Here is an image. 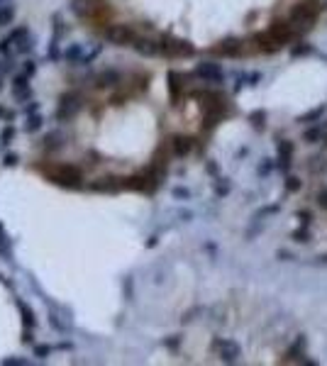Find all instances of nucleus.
<instances>
[{
    "mask_svg": "<svg viewBox=\"0 0 327 366\" xmlns=\"http://www.w3.org/2000/svg\"><path fill=\"white\" fill-rule=\"evenodd\" d=\"M47 176H49L54 183L64 186V188H81V186H83V173H81V168H76V166H71V164L52 166V168L47 171Z\"/></svg>",
    "mask_w": 327,
    "mask_h": 366,
    "instance_id": "1",
    "label": "nucleus"
},
{
    "mask_svg": "<svg viewBox=\"0 0 327 366\" xmlns=\"http://www.w3.org/2000/svg\"><path fill=\"white\" fill-rule=\"evenodd\" d=\"M159 54L169 56V59H179V56L191 59L196 54V47L191 42H186V39H174L171 35H164L161 42H159Z\"/></svg>",
    "mask_w": 327,
    "mask_h": 366,
    "instance_id": "2",
    "label": "nucleus"
},
{
    "mask_svg": "<svg viewBox=\"0 0 327 366\" xmlns=\"http://www.w3.org/2000/svg\"><path fill=\"white\" fill-rule=\"evenodd\" d=\"M317 20V8L312 3H300L291 10V18H288V25L291 27H303V30H310Z\"/></svg>",
    "mask_w": 327,
    "mask_h": 366,
    "instance_id": "3",
    "label": "nucleus"
},
{
    "mask_svg": "<svg viewBox=\"0 0 327 366\" xmlns=\"http://www.w3.org/2000/svg\"><path fill=\"white\" fill-rule=\"evenodd\" d=\"M137 32L129 27V25H110L105 27V42L108 44H115V47H132Z\"/></svg>",
    "mask_w": 327,
    "mask_h": 366,
    "instance_id": "4",
    "label": "nucleus"
},
{
    "mask_svg": "<svg viewBox=\"0 0 327 366\" xmlns=\"http://www.w3.org/2000/svg\"><path fill=\"white\" fill-rule=\"evenodd\" d=\"M81 110V95L76 91H66L61 98H59V108H56V120L66 122L71 120L76 112Z\"/></svg>",
    "mask_w": 327,
    "mask_h": 366,
    "instance_id": "5",
    "label": "nucleus"
},
{
    "mask_svg": "<svg viewBox=\"0 0 327 366\" xmlns=\"http://www.w3.org/2000/svg\"><path fill=\"white\" fill-rule=\"evenodd\" d=\"M196 76L203 78V81H208V83H220V81L225 78V71H222V66L215 64V61H200V64L196 66Z\"/></svg>",
    "mask_w": 327,
    "mask_h": 366,
    "instance_id": "6",
    "label": "nucleus"
},
{
    "mask_svg": "<svg viewBox=\"0 0 327 366\" xmlns=\"http://www.w3.org/2000/svg\"><path fill=\"white\" fill-rule=\"evenodd\" d=\"M215 349H218L220 359L227 361V364H235L239 359V354H242L239 344H235L232 339H215Z\"/></svg>",
    "mask_w": 327,
    "mask_h": 366,
    "instance_id": "7",
    "label": "nucleus"
},
{
    "mask_svg": "<svg viewBox=\"0 0 327 366\" xmlns=\"http://www.w3.org/2000/svg\"><path fill=\"white\" fill-rule=\"evenodd\" d=\"M98 0H71V10L76 18L81 20H91L95 13H98Z\"/></svg>",
    "mask_w": 327,
    "mask_h": 366,
    "instance_id": "8",
    "label": "nucleus"
},
{
    "mask_svg": "<svg viewBox=\"0 0 327 366\" xmlns=\"http://www.w3.org/2000/svg\"><path fill=\"white\" fill-rule=\"evenodd\" d=\"M254 42H256V47H259L264 54H273V52L283 49V44H281L271 32H256V35H254Z\"/></svg>",
    "mask_w": 327,
    "mask_h": 366,
    "instance_id": "9",
    "label": "nucleus"
},
{
    "mask_svg": "<svg viewBox=\"0 0 327 366\" xmlns=\"http://www.w3.org/2000/svg\"><path fill=\"white\" fill-rule=\"evenodd\" d=\"M132 47H134V52L139 56H156L159 54V42H154L149 37H134Z\"/></svg>",
    "mask_w": 327,
    "mask_h": 366,
    "instance_id": "10",
    "label": "nucleus"
},
{
    "mask_svg": "<svg viewBox=\"0 0 327 366\" xmlns=\"http://www.w3.org/2000/svg\"><path fill=\"white\" fill-rule=\"evenodd\" d=\"M122 83V76H120V71H115V69H105L103 73H98V78H95V86L98 88H115V86H120Z\"/></svg>",
    "mask_w": 327,
    "mask_h": 366,
    "instance_id": "11",
    "label": "nucleus"
},
{
    "mask_svg": "<svg viewBox=\"0 0 327 366\" xmlns=\"http://www.w3.org/2000/svg\"><path fill=\"white\" fill-rule=\"evenodd\" d=\"M242 39H237V37H227V39H222L220 42V47H218V54H222V56H239L242 54Z\"/></svg>",
    "mask_w": 327,
    "mask_h": 366,
    "instance_id": "12",
    "label": "nucleus"
},
{
    "mask_svg": "<svg viewBox=\"0 0 327 366\" xmlns=\"http://www.w3.org/2000/svg\"><path fill=\"white\" fill-rule=\"evenodd\" d=\"M269 32H271V35H273V37H276L283 47H286V44L291 42V37H293L291 25H288V22H283V20H276V22L271 25V30H269Z\"/></svg>",
    "mask_w": 327,
    "mask_h": 366,
    "instance_id": "13",
    "label": "nucleus"
},
{
    "mask_svg": "<svg viewBox=\"0 0 327 366\" xmlns=\"http://www.w3.org/2000/svg\"><path fill=\"white\" fill-rule=\"evenodd\" d=\"M171 146H174V154H176V156H186V154H191V149H193V139H191V137H183V134H176V137L171 139Z\"/></svg>",
    "mask_w": 327,
    "mask_h": 366,
    "instance_id": "14",
    "label": "nucleus"
},
{
    "mask_svg": "<svg viewBox=\"0 0 327 366\" xmlns=\"http://www.w3.org/2000/svg\"><path fill=\"white\" fill-rule=\"evenodd\" d=\"M181 81H183V76H181V73L169 71V91H171V100H174V103L181 98V86H183Z\"/></svg>",
    "mask_w": 327,
    "mask_h": 366,
    "instance_id": "15",
    "label": "nucleus"
},
{
    "mask_svg": "<svg viewBox=\"0 0 327 366\" xmlns=\"http://www.w3.org/2000/svg\"><path fill=\"white\" fill-rule=\"evenodd\" d=\"M122 186V183H117V178H100L95 183H91L93 191H117Z\"/></svg>",
    "mask_w": 327,
    "mask_h": 366,
    "instance_id": "16",
    "label": "nucleus"
},
{
    "mask_svg": "<svg viewBox=\"0 0 327 366\" xmlns=\"http://www.w3.org/2000/svg\"><path fill=\"white\" fill-rule=\"evenodd\" d=\"M249 122H252V127H254V129H264V127H266V112H264V110H254V112H249Z\"/></svg>",
    "mask_w": 327,
    "mask_h": 366,
    "instance_id": "17",
    "label": "nucleus"
},
{
    "mask_svg": "<svg viewBox=\"0 0 327 366\" xmlns=\"http://www.w3.org/2000/svg\"><path fill=\"white\" fill-rule=\"evenodd\" d=\"M308 168H310V173H325L327 171V159L325 156H312Z\"/></svg>",
    "mask_w": 327,
    "mask_h": 366,
    "instance_id": "18",
    "label": "nucleus"
},
{
    "mask_svg": "<svg viewBox=\"0 0 327 366\" xmlns=\"http://www.w3.org/2000/svg\"><path fill=\"white\" fill-rule=\"evenodd\" d=\"M15 18V8L13 5H0V27H8Z\"/></svg>",
    "mask_w": 327,
    "mask_h": 366,
    "instance_id": "19",
    "label": "nucleus"
},
{
    "mask_svg": "<svg viewBox=\"0 0 327 366\" xmlns=\"http://www.w3.org/2000/svg\"><path fill=\"white\" fill-rule=\"evenodd\" d=\"M322 115H325V105H320V108H312L310 112L300 115V117H298V122H315V120H320Z\"/></svg>",
    "mask_w": 327,
    "mask_h": 366,
    "instance_id": "20",
    "label": "nucleus"
},
{
    "mask_svg": "<svg viewBox=\"0 0 327 366\" xmlns=\"http://www.w3.org/2000/svg\"><path fill=\"white\" fill-rule=\"evenodd\" d=\"M18 308L22 310V317H25V325H27V327H35V312L30 310V305H27L25 300H18Z\"/></svg>",
    "mask_w": 327,
    "mask_h": 366,
    "instance_id": "21",
    "label": "nucleus"
},
{
    "mask_svg": "<svg viewBox=\"0 0 327 366\" xmlns=\"http://www.w3.org/2000/svg\"><path fill=\"white\" fill-rule=\"evenodd\" d=\"M44 142H47V144H44L47 149H56V146L61 149V146H64V137H61L59 132H52V134H47V139H44Z\"/></svg>",
    "mask_w": 327,
    "mask_h": 366,
    "instance_id": "22",
    "label": "nucleus"
},
{
    "mask_svg": "<svg viewBox=\"0 0 327 366\" xmlns=\"http://www.w3.org/2000/svg\"><path fill=\"white\" fill-rule=\"evenodd\" d=\"M322 137H325V134H322V127H320V125H317V127H310V129L305 132V142H308V144H315V142H320Z\"/></svg>",
    "mask_w": 327,
    "mask_h": 366,
    "instance_id": "23",
    "label": "nucleus"
},
{
    "mask_svg": "<svg viewBox=\"0 0 327 366\" xmlns=\"http://www.w3.org/2000/svg\"><path fill=\"white\" fill-rule=\"evenodd\" d=\"M300 188H303V181H300V178H295V176H288V178H286V191H288V193H298Z\"/></svg>",
    "mask_w": 327,
    "mask_h": 366,
    "instance_id": "24",
    "label": "nucleus"
},
{
    "mask_svg": "<svg viewBox=\"0 0 327 366\" xmlns=\"http://www.w3.org/2000/svg\"><path fill=\"white\" fill-rule=\"evenodd\" d=\"M310 52H312V47H310V44H298V47H293V49H291V56H293V59H298V56H308Z\"/></svg>",
    "mask_w": 327,
    "mask_h": 366,
    "instance_id": "25",
    "label": "nucleus"
},
{
    "mask_svg": "<svg viewBox=\"0 0 327 366\" xmlns=\"http://www.w3.org/2000/svg\"><path fill=\"white\" fill-rule=\"evenodd\" d=\"M81 54H83V49H81L78 44H73V47H71V49L66 52V59H69V61H73V64H78V61L83 59Z\"/></svg>",
    "mask_w": 327,
    "mask_h": 366,
    "instance_id": "26",
    "label": "nucleus"
},
{
    "mask_svg": "<svg viewBox=\"0 0 327 366\" xmlns=\"http://www.w3.org/2000/svg\"><path fill=\"white\" fill-rule=\"evenodd\" d=\"M42 122H44V120H42V115L30 117V120H27V125H25V132H35V129H39V127H42Z\"/></svg>",
    "mask_w": 327,
    "mask_h": 366,
    "instance_id": "27",
    "label": "nucleus"
},
{
    "mask_svg": "<svg viewBox=\"0 0 327 366\" xmlns=\"http://www.w3.org/2000/svg\"><path fill=\"white\" fill-rule=\"evenodd\" d=\"M278 156H293V144L288 139H281L278 142Z\"/></svg>",
    "mask_w": 327,
    "mask_h": 366,
    "instance_id": "28",
    "label": "nucleus"
},
{
    "mask_svg": "<svg viewBox=\"0 0 327 366\" xmlns=\"http://www.w3.org/2000/svg\"><path fill=\"white\" fill-rule=\"evenodd\" d=\"M10 44H13L10 37H5L3 42H0V54H3V56H10V54H13V47H10Z\"/></svg>",
    "mask_w": 327,
    "mask_h": 366,
    "instance_id": "29",
    "label": "nucleus"
},
{
    "mask_svg": "<svg viewBox=\"0 0 327 366\" xmlns=\"http://www.w3.org/2000/svg\"><path fill=\"white\" fill-rule=\"evenodd\" d=\"M215 193H218V196H227V193H230V183H227V178H222V183H218V186H215Z\"/></svg>",
    "mask_w": 327,
    "mask_h": 366,
    "instance_id": "30",
    "label": "nucleus"
},
{
    "mask_svg": "<svg viewBox=\"0 0 327 366\" xmlns=\"http://www.w3.org/2000/svg\"><path fill=\"white\" fill-rule=\"evenodd\" d=\"M276 166H278V168L286 173V171L291 168V156H278V164H276Z\"/></svg>",
    "mask_w": 327,
    "mask_h": 366,
    "instance_id": "31",
    "label": "nucleus"
},
{
    "mask_svg": "<svg viewBox=\"0 0 327 366\" xmlns=\"http://www.w3.org/2000/svg\"><path fill=\"white\" fill-rule=\"evenodd\" d=\"M174 198L186 201V198H191V191H188V188H174Z\"/></svg>",
    "mask_w": 327,
    "mask_h": 366,
    "instance_id": "32",
    "label": "nucleus"
},
{
    "mask_svg": "<svg viewBox=\"0 0 327 366\" xmlns=\"http://www.w3.org/2000/svg\"><path fill=\"white\" fill-rule=\"evenodd\" d=\"M293 239L295 242H310V235H308V230H298V232H293Z\"/></svg>",
    "mask_w": 327,
    "mask_h": 366,
    "instance_id": "33",
    "label": "nucleus"
},
{
    "mask_svg": "<svg viewBox=\"0 0 327 366\" xmlns=\"http://www.w3.org/2000/svg\"><path fill=\"white\" fill-rule=\"evenodd\" d=\"M317 205H320V208H325V210H327V191H325V188H322V191H320V193H317Z\"/></svg>",
    "mask_w": 327,
    "mask_h": 366,
    "instance_id": "34",
    "label": "nucleus"
},
{
    "mask_svg": "<svg viewBox=\"0 0 327 366\" xmlns=\"http://www.w3.org/2000/svg\"><path fill=\"white\" fill-rule=\"evenodd\" d=\"M35 73V61H25V76H32Z\"/></svg>",
    "mask_w": 327,
    "mask_h": 366,
    "instance_id": "35",
    "label": "nucleus"
},
{
    "mask_svg": "<svg viewBox=\"0 0 327 366\" xmlns=\"http://www.w3.org/2000/svg\"><path fill=\"white\" fill-rule=\"evenodd\" d=\"M269 171H271V164H269V161H264V164L259 166V173H261V176H266Z\"/></svg>",
    "mask_w": 327,
    "mask_h": 366,
    "instance_id": "36",
    "label": "nucleus"
},
{
    "mask_svg": "<svg viewBox=\"0 0 327 366\" xmlns=\"http://www.w3.org/2000/svg\"><path fill=\"white\" fill-rule=\"evenodd\" d=\"M5 164H8V166H15V164H18V156H15V154H8V156H5Z\"/></svg>",
    "mask_w": 327,
    "mask_h": 366,
    "instance_id": "37",
    "label": "nucleus"
},
{
    "mask_svg": "<svg viewBox=\"0 0 327 366\" xmlns=\"http://www.w3.org/2000/svg\"><path fill=\"white\" fill-rule=\"evenodd\" d=\"M298 218H303V225H308V220H310V213H308V210H298Z\"/></svg>",
    "mask_w": 327,
    "mask_h": 366,
    "instance_id": "38",
    "label": "nucleus"
},
{
    "mask_svg": "<svg viewBox=\"0 0 327 366\" xmlns=\"http://www.w3.org/2000/svg\"><path fill=\"white\" fill-rule=\"evenodd\" d=\"M13 137V127H8L5 132H3V144H8V139Z\"/></svg>",
    "mask_w": 327,
    "mask_h": 366,
    "instance_id": "39",
    "label": "nucleus"
},
{
    "mask_svg": "<svg viewBox=\"0 0 327 366\" xmlns=\"http://www.w3.org/2000/svg\"><path fill=\"white\" fill-rule=\"evenodd\" d=\"M278 259H283V261H288V259H291V254H288V252H278Z\"/></svg>",
    "mask_w": 327,
    "mask_h": 366,
    "instance_id": "40",
    "label": "nucleus"
},
{
    "mask_svg": "<svg viewBox=\"0 0 327 366\" xmlns=\"http://www.w3.org/2000/svg\"><path fill=\"white\" fill-rule=\"evenodd\" d=\"M317 264H322V266H327V254H322V256H317Z\"/></svg>",
    "mask_w": 327,
    "mask_h": 366,
    "instance_id": "41",
    "label": "nucleus"
},
{
    "mask_svg": "<svg viewBox=\"0 0 327 366\" xmlns=\"http://www.w3.org/2000/svg\"><path fill=\"white\" fill-rule=\"evenodd\" d=\"M0 91H3V76H0Z\"/></svg>",
    "mask_w": 327,
    "mask_h": 366,
    "instance_id": "42",
    "label": "nucleus"
}]
</instances>
